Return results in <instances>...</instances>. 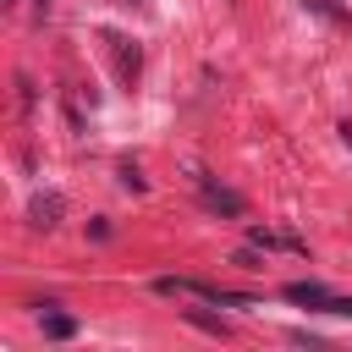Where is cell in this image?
Returning <instances> with one entry per match:
<instances>
[{
	"label": "cell",
	"instance_id": "obj_3",
	"mask_svg": "<svg viewBox=\"0 0 352 352\" xmlns=\"http://www.w3.org/2000/svg\"><path fill=\"white\" fill-rule=\"evenodd\" d=\"M55 220H60V192H44V198H33V226H44V231H50Z\"/></svg>",
	"mask_w": 352,
	"mask_h": 352
},
{
	"label": "cell",
	"instance_id": "obj_5",
	"mask_svg": "<svg viewBox=\"0 0 352 352\" xmlns=\"http://www.w3.org/2000/svg\"><path fill=\"white\" fill-rule=\"evenodd\" d=\"M72 330H77V319H72V314H44V336H50V341H66Z\"/></svg>",
	"mask_w": 352,
	"mask_h": 352
},
{
	"label": "cell",
	"instance_id": "obj_4",
	"mask_svg": "<svg viewBox=\"0 0 352 352\" xmlns=\"http://www.w3.org/2000/svg\"><path fill=\"white\" fill-rule=\"evenodd\" d=\"M204 198H209V209H226V214H242L248 204L236 198V192H226V187H204Z\"/></svg>",
	"mask_w": 352,
	"mask_h": 352
},
{
	"label": "cell",
	"instance_id": "obj_7",
	"mask_svg": "<svg viewBox=\"0 0 352 352\" xmlns=\"http://www.w3.org/2000/svg\"><path fill=\"white\" fill-rule=\"evenodd\" d=\"M33 11H38V16H50V0H33Z\"/></svg>",
	"mask_w": 352,
	"mask_h": 352
},
{
	"label": "cell",
	"instance_id": "obj_6",
	"mask_svg": "<svg viewBox=\"0 0 352 352\" xmlns=\"http://www.w3.org/2000/svg\"><path fill=\"white\" fill-rule=\"evenodd\" d=\"M182 314H187L198 330H209V336H226V324H220V319H209V314H198V308H182Z\"/></svg>",
	"mask_w": 352,
	"mask_h": 352
},
{
	"label": "cell",
	"instance_id": "obj_1",
	"mask_svg": "<svg viewBox=\"0 0 352 352\" xmlns=\"http://www.w3.org/2000/svg\"><path fill=\"white\" fill-rule=\"evenodd\" d=\"M286 297H292V302H308V308H324V314H352V297H336V292L319 286V280H292Z\"/></svg>",
	"mask_w": 352,
	"mask_h": 352
},
{
	"label": "cell",
	"instance_id": "obj_2",
	"mask_svg": "<svg viewBox=\"0 0 352 352\" xmlns=\"http://www.w3.org/2000/svg\"><path fill=\"white\" fill-rule=\"evenodd\" d=\"M248 242H253V248H264V253H275V248H280V253H308V242H302V236L264 231V226H253V231H248Z\"/></svg>",
	"mask_w": 352,
	"mask_h": 352
}]
</instances>
